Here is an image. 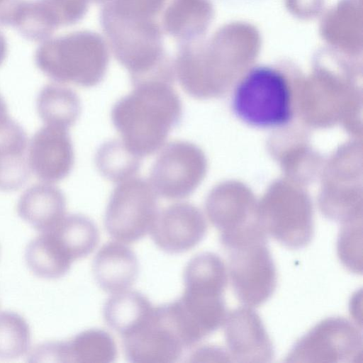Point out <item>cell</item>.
Wrapping results in <instances>:
<instances>
[{
	"mask_svg": "<svg viewBox=\"0 0 363 363\" xmlns=\"http://www.w3.org/2000/svg\"><path fill=\"white\" fill-rule=\"evenodd\" d=\"M25 260L35 276L50 280L63 277L73 263L49 230L40 232L29 242Z\"/></svg>",
	"mask_w": 363,
	"mask_h": 363,
	"instance_id": "e0dca14e",
	"label": "cell"
},
{
	"mask_svg": "<svg viewBox=\"0 0 363 363\" xmlns=\"http://www.w3.org/2000/svg\"><path fill=\"white\" fill-rule=\"evenodd\" d=\"M122 337L125 356L132 362H174L186 348L165 305L153 307L136 328Z\"/></svg>",
	"mask_w": 363,
	"mask_h": 363,
	"instance_id": "9c48e42d",
	"label": "cell"
},
{
	"mask_svg": "<svg viewBox=\"0 0 363 363\" xmlns=\"http://www.w3.org/2000/svg\"><path fill=\"white\" fill-rule=\"evenodd\" d=\"M201 151L186 140L167 144L155 160L150 183L156 194L167 199L187 197L196 188L204 173Z\"/></svg>",
	"mask_w": 363,
	"mask_h": 363,
	"instance_id": "52a82bcc",
	"label": "cell"
},
{
	"mask_svg": "<svg viewBox=\"0 0 363 363\" xmlns=\"http://www.w3.org/2000/svg\"><path fill=\"white\" fill-rule=\"evenodd\" d=\"M66 198L58 187L37 184L26 189L17 203L19 217L39 232L54 227L66 214Z\"/></svg>",
	"mask_w": 363,
	"mask_h": 363,
	"instance_id": "2e32d148",
	"label": "cell"
},
{
	"mask_svg": "<svg viewBox=\"0 0 363 363\" xmlns=\"http://www.w3.org/2000/svg\"><path fill=\"white\" fill-rule=\"evenodd\" d=\"M31 341L26 319L13 311L0 312V359L10 360L26 354Z\"/></svg>",
	"mask_w": 363,
	"mask_h": 363,
	"instance_id": "603a6c76",
	"label": "cell"
},
{
	"mask_svg": "<svg viewBox=\"0 0 363 363\" xmlns=\"http://www.w3.org/2000/svg\"><path fill=\"white\" fill-rule=\"evenodd\" d=\"M95 1H96L98 2H100V3H106V4H108V3L111 2L112 0H95Z\"/></svg>",
	"mask_w": 363,
	"mask_h": 363,
	"instance_id": "f1b7e54d",
	"label": "cell"
},
{
	"mask_svg": "<svg viewBox=\"0 0 363 363\" xmlns=\"http://www.w3.org/2000/svg\"><path fill=\"white\" fill-rule=\"evenodd\" d=\"M224 335L231 360L238 362H269L273 344L259 315L249 306L227 313Z\"/></svg>",
	"mask_w": 363,
	"mask_h": 363,
	"instance_id": "8fae6325",
	"label": "cell"
},
{
	"mask_svg": "<svg viewBox=\"0 0 363 363\" xmlns=\"http://www.w3.org/2000/svg\"><path fill=\"white\" fill-rule=\"evenodd\" d=\"M158 213L157 194L150 183L133 177L119 182L113 190L105 227L116 241L135 242L150 232Z\"/></svg>",
	"mask_w": 363,
	"mask_h": 363,
	"instance_id": "277c9868",
	"label": "cell"
},
{
	"mask_svg": "<svg viewBox=\"0 0 363 363\" xmlns=\"http://www.w3.org/2000/svg\"><path fill=\"white\" fill-rule=\"evenodd\" d=\"M362 228L345 225L340 231L337 253L341 262L350 271L362 274Z\"/></svg>",
	"mask_w": 363,
	"mask_h": 363,
	"instance_id": "d4e9b609",
	"label": "cell"
},
{
	"mask_svg": "<svg viewBox=\"0 0 363 363\" xmlns=\"http://www.w3.org/2000/svg\"><path fill=\"white\" fill-rule=\"evenodd\" d=\"M223 294L204 287H184L179 299L166 304L186 347L223 325L227 315Z\"/></svg>",
	"mask_w": 363,
	"mask_h": 363,
	"instance_id": "ba28073f",
	"label": "cell"
},
{
	"mask_svg": "<svg viewBox=\"0 0 363 363\" xmlns=\"http://www.w3.org/2000/svg\"><path fill=\"white\" fill-rule=\"evenodd\" d=\"M195 361H204L205 359L213 358L217 362H232L228 351L223 348L214 346H205L196 350L191 355Z\"/></svg>",
	"mask_w": 363,
	"mask_h": 363,
	"instance_id": "4316f807",
	"label": "cell"
},
{
	"mask_svg": "<svg viewBox=\"0 0 363 363\" xmlns=\"http://www.w3.org/2000/svg\"><path fill=\"white\" fill-rule=\"evenodd\" d=\"M69 60L54 75L61 81L82 87H92L104 79L108 65V53L103 38L86 32L74 43Z\"/></svg>",
	"mask_w": 363,
	"mask_h": 363,
	"instance_id": "5bb4252c",
	"label": "cell"
},
{
	"mask_svg": "<svg viewBox=\"0 0 363 363\" xmlns=\"http://www.w3.org/2000/svg\"><path fill=\"white\" fill-rule=\"evenodd\" d=\"M78 95L70 89L47 86L37 98V110L45 125L69 129L81 113Z\"/></svg>",
	"mask_w": 363,
	"mask_h": 363,
	"instance_id": "ffe728a7",
	"label": "cell"
},
{
	"mask_svg": "<svg viewBox=\"0 0 363 363\" xmlns=\"http://www.w3.org/2000/svg\"><path fill=\"white\" fill-rule=\"evenodd\" d=\"M133 86L113 106L111 118L125 147L143 158L164 145L169 133L181 123L183 107L169 82L149 79Z\"/></svg>",
	"mask_w": 363,
	"mask_h": 363,
	"instance_id": "6da1fadb",
	"label": "cell"
},
{
	"mask_svg": "<svg viewBox=\"0 0 363 363\" xmlns=\"http://www.w3.org/2000/svg\"><path fill=\"white\" fill-rule=\"evenodd\" d=\"M101 23L116 58L130 72L133 84L147 79L173 81L160 29L153 19L121 16L105 6Z\"/></svg>",
	"mask_w": 363,
	"mask_h": 363,
	"instance_id": "7a4b0ae2",
	"label": "cell"
},
{
	"mask_svg": "<svg viewBox=\"0 0 363 363\" xmlns=\"http://www.w3.org/2000/svg\"><path fill=\"white\" fill-rule=\"evenodd\" d=\"M165 0H112L106 4L116 13L121 16L152 19L164 6Z\"/></svg>",
	"mask_w": 363,
	"mask_h": 363,
	"instance_id": "484cf974",
	"label": "cell"
},
{
	"mask_svg": "<svg viewBox=\"0 0 363 363\" xmlns=\"http://www.w3.org/2000/svg\"><path fill=\"white\" fill-rule=\"evenodd\" d=\"M142 158L132 153L122 140H110L98 148L95 164L99 173L106 179L121 182L135 177Z\"/></svg>",
	"mask_w": 363,
	"mask_h": 363,
	"instance_id": "44dd1931",
	"label": "cell"
},
{
	"mask_svg": "<svg viewBox=\"0 0 363 363\" xmlns=\"http://www.w3.org/2000/svg\"><path fill=\"white\" fill-rule=\"evenodd\" d=\"M117 355L114 340L99 329L84 330L65 342H47L36 347L40 362L108 363Z\"/></svg>",
	"mask_w": 363,
	"mask_h": 363,
	"instance_id": "4fadbf2b",
	"label": "cell"
},
{
	"mask_svg": "<svg viewBox=\"0 0 363 363\" xmlns=\"http://www.w3.org/2000/svg\"><path fill=\"white\" fill-rule=\"evenodd\" d=\"M206 231V221L199 209L189 203L180 202L159 211L150 233L160 249L177 254L194 248Z\"/></svg>",
	"mask_w": 363,
	"mask_h": 363,
	"instance_id": "30bf717a",
	"label": "cell"
},
{
	"mask_svg": "<svg viewBox=\"0 0 363 363\" xmlns=\"http://www.w3.org/2000/svg\"><path fill=\"white\" fill-rule=\"evenodd\" d=\"M362 335L352 322L341 317L323 320L299 339L286 362H362Z\"/></svg>",
	"mask_w": 363,
	"mask_h": 363,
	"instance_id": "5b68a950",
	"label": "cell"
},
{
	"mask_svg": "<svg viewBox=\"0 0 363 363\" xmlns=\"http://www.w3.org/2000/svg\"><path fill=\"white\" fill-rule=\"evenodd\" d=\"M48 230L73 262L92 252L99 240L94 223L82 214L65 215Z\"/></svg>",
	"mask_w": 363,
	"mask_h": 363,
	"instance_id": "d6986e66",
	"label": "cell"
},
{
	"mask_svg": "<svg viewBox=\"0 0 363 363\" xmlns=\"http://www.w3.org/2000/svg\"><path fill=\"white\" fill-rule=\"evenodd\" d=\"M93 273L101 289L110 294L128 290L138 274V262L126 244L113 241L104 245L96 255Z\"/></svg>",
	"mask_w": 363,
	"mask_h": 363,
	"instance_id": "9a60e30c",
	"label": "cell"
},
{
	"mask_svg": "<svg viewBox=\"0 0 363 363\" xmlns=\"http://www.w3.org/2000/svg\"><path fill=\"white\" fill-rule=\"evenodd\" d=\"M14 122L9 116L6 104L0 94V135L9 130Z\"/></svg>",
	"mask_w": 363,
	"mask_h": 363,
	"instance_id": "83f0119b",
	"label": "cell"
},
{
	"mask_svg": "<svg viewBox=\"0 0 363 363\" xmlns=\"http://www.w3.org/2000/svg\"><path fill=\"white\" fill-rule=\"evenodd\" d=\"M27 145L28 143H18L0 147V191L18 190L28 180Z\"/></svg>",
	"mask_w": 363,
	"mask_h": 363,
	"instance_id": "cb8c5ba5",
	"label": "cell"
},
{
	"mask_svg": "<svg viewBox=\"0 0 363 363\" xmlns=\"http://www.w3.org/2000/svg\"><path fill=\"white\" fill-rule=\"evenodd\" d=\"M152 308L145 296L126 290L112 294L104 305L103 313L107 325L123 337L136 328Z\"/></svg>",
	"mask_w": 363,
	"mask_h": 363,
	"instance_id": "ac0fdd59",
	"label": "cell"
},
{
	"mask_svg": "<svg viewBox=\"0 0 363 363\" xmlns=\"http://www.w3.org/2000/svg\"><path fill=\"white\" fill-rule=\"evenodd\" d=\"M28 159L41 181L50 184L66 178L74 162L69 129L45 124L30 140Z\"/></svg>",
	"mask_w": 363,
	"mask_h": 363,
	"instance_id": "7c38bea8",
	"label": "cell"
},
{
	"mask_svg": "<svg viewBox=\"0 0 363 363\" xmlns=\"http://www.w3.org/2000/svg\"><path fill=\"white\" fill-rule=\"evenodd\" d=\"M232 104L235 114L255 127H280L292 117L288 82L281 72L270 67L249 71L237 85Z\"/></svg>",
	"mask_w": 363,
	"mask_h": 363,
	"instance_id": "3957f363",
	"label": "cell"
},
{
	"mask_svg": "<svg viewBox=\"0 0 363 363\" xmlns=\"http://www.w3.org/2000/svg\"><path fill=\"white\" fill-rule=\"evenodd\" d=\"M164 29L173 37L186 40L194 35L205 11L202 0H165Z\"/></svg>",
	"mask_w": 363,
	"mask_h": 363,
	"instance_id": "7402d4cb",
	"label": "cell"
},
{
	"mask_svg": "<svg viewBox=\"0 0 363 363\" xmlns=\"http://www.w3.org/2000/svg\"><path fill=\"white\" fill-rule=\"evenodd\" d=\"M230 281L238 298L246 306H258L273 294L277 271L266 238L240 243L225 249Z\"/></svg>",
	"mask_w": 363,
	"mask_h": 363,
	"instance_id": "8992f818",
	"label": "cell"
}]
</instances>
